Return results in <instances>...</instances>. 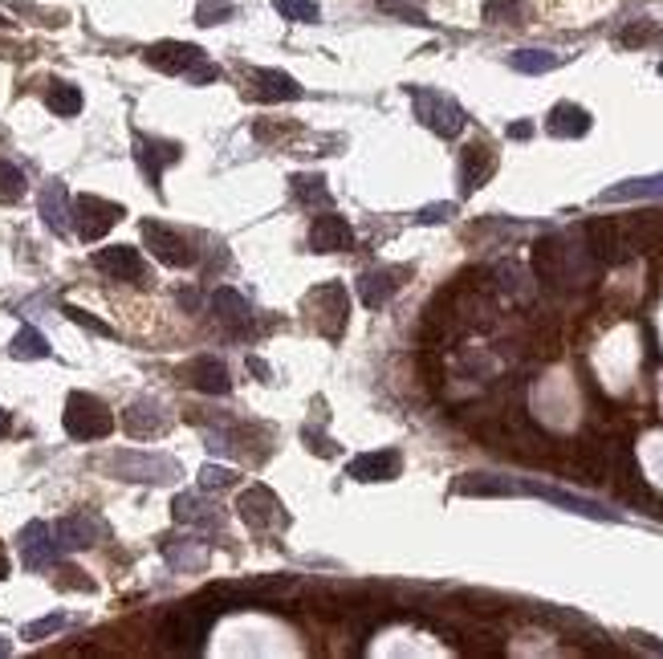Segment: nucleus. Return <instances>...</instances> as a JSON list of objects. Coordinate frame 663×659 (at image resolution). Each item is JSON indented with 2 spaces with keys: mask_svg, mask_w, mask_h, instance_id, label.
<instances>
[{
  "mask_svg": "<svg viewBox=\"0 0 663 659\" xmlns=\"http://www.w3.org/2000/svg\"><path fill=\"white\" fill-rule=\"evenodd\" d=\"M106 468L118 476V481H131V485H171L184 476L179 460L163 456V452H139V448H123V452H110Z\"/></svg>",
  "mask_w": 663,
  "mask_h": 659,
  "instance_id": "obj_1",
  "label": "nucleus"
},
{
  "mask_svg": "<svg viewBox=\"0 0 663 659\" xmlns=\"http://www.w3.org/2000/svg\"><path fill=\"white\" fill-rule=\"evenodd\" d=\"M407 94H411V102H415V118H419V123H424L432 135L456 139V135L464 131L468 114H464V106H460L456 98H448V94H440V90H428V86H407Z\"/></svg>",
  "mask_w": 663,
  "mask_h": 659,
  "instance_id": "obj_2",
  "label": "nucleus"
},
{
  "mask_svg": "<svg viewBox=\"0 0 663 659\" xmlns=\"http://www.w3.org/2000/svg\"><path fill=\"white\" fill-rule=\"evenodd\" d=\"M62 424H66V432L74 436V440H106L110 432H114V415H110V407L98 399V395H90V391H74L70 399H66V415H62Z\"/></svg>",
  "mask_w": 663,
  "mask_h": 659,
  "instance_id": "obj_3",
  "label": "nucleus"
},
{
  "mask_svg": "<svg viewBox=\"0 0 663 659\" xmlns=\"http://www.w3.org/2000/svg\"><path fill=\"white\" fill-rule=\"evenodd\" d=\"M509 497H533V501L558 505V509H566V513L590 517V521H619L615 509H602L598 501H590V497H582V493H570V489H558V485H541V481H509Z\"/></svg>",
  "mask_w": 663,
  "mask_h": 659,
  "instance_id": "obj_4",
  "label": "nucleus"
},
{
  "mask_svg": "<svg viewBox=\"0 0 663 659\" xmlns=\"http://www.w3.org/2000/svg\"><path fill=\"white\" fill-rule=\"evenodd\" d=\"M212 611H204L196 598L188 607H179V611H171L167 619H163V639H167V647H179V651H200L204 647V635H208V627H212Z\"/></svg>",
  "mask_w": 663,
  "mask_h": 659,
  "instance_id": "obj_5",
  "label": "nucleus"
},
{
  "mask_svg": "<svg viewBox=\"0 0 663 659\" xmlns=\"http://www.w3.org/2000/svg\"><path fill=\"white\" fill-rule=\"evenodd\" d=\"M143 241H147L151 257L163 261V265H171V269H192L200 261L188 236L167 228V224H159V220H143Z\"/></svg>",
  "mask_w": 663,
  "mask_h": 659,
  "instance_id": "obj_6",
  "label": "nucleus"
},
{
  "mask_svg": "<svg viewBox=\"0 0 663 659\" xmlns=\"http://www.w3.org/2000/svg\"><path fill=\"white\" fill-rule=\"evenodd\" d=\"M127 212H123V204H114V200H102V196H78L74 200V212H70V220H74V228H78V236L82 241H102V236L123 220Z\"/></svg>",
  "mask_w": 663,
  "mask_h": 659,
  "instance_id": "obj_7",
  "label": "nucleus"
},
{
  "mask_svg": "<svg viewBox=\"0 0 663 659\" xmlns=\"http://www.w3.org/2000/svg\"><path fill=\"white\" fill-rule=\"evenodd\" d=\"M143 62L159 74H175V78H188L196 66H204V49L192 41H155L147 45Z\"/></svg>",
  "mask_w": 663,
  "mask_h": 659,
  "instance_id": "obj_8",
  "label": "nucleus"
},
{
  "mask_svg": "<svg viewBox=\"0 0 663 659\" xmlns=\"http://www.w3.org/2000/svg\"><path fill=\"white\" fill-rule=\"evenodd\" d=\"M285 505L277 501V493L273 489H265V485H249L245 493H240V501H236V513H240V521H245L249 529H257V533H265V529H277L281 521H285V513H281Z\"/></svg>",
  "mask_w": 663,
  "mask_h": 659,
  "instance_id": "obj_9",
  "label": "nucleus"
},
{
  "mask_svg": "<svg viewBox=\"0 0 663 659\" xmlns=\"http://www.w3.org/2000/svg\"><path fill=\"white\" fill-rule=\"evenodd\" d=\"M17 542H21V562L29 570H49L57 558H62V550H57V542H53V525H45V521H29Z\"/></svg>",
  "mask_w": 663,
  "mask_h": 659,
  "instance_id": "obj_10",
  "label": "nucleus"
},
{
  "mask_svg": "<svg viewBox=\"0 0 663 659\" xmlns=\"http://www.w3.org/2000/svg\"><path fill=\"white\" fill-rule=\"evenodd\" d=\"M411 269L407 265H383V269H367L363 277H358V293H363V306L367 310H379V306H387L391 297L399 293V285H403V277H407Z\"/></svg>",
  "mask_w": 663,
  "mask_h": 659,
  "instance_id": "obj_11",
  "label": "nucleus"
},
{
  "mask_svg": "<svg viewBox=\"0 0 663 659\" xmlns=\"http://www.w3.org/2000/svg\"><path fill=\"white\" fill-rule=\"evenodd\" d=\"M310 249L314 253H346V249H354V228L346 224V216H334L330 208L322 216H314V224H310Z\"/></svg>",
  "mask_w": 663,
  "mask_h": 659,
  "instance_id": "obj_12",
  "label": "nucleus"
},
{
  "mask_svg": "<svg viewBox=\"0 0 663 659\" xmlns=\"http://www.w3.org/2000/svg\"><path fill=\"white\" fill-rule=\"evenodd\" d=\"M102 537V521L90 517V513H74V517H62L53 525V542L62 554H74V550H90Z\"/></svg>",
  "mask_w": 663,
  "mask_h": 659,
  "instance_id": "obj_13",
  "label": "nucleus"
},
{
  "mask_svg": "<svg viewBox=\"0 0 663 659\" xmlns=\"http://www.w3.org/2000/svg\"><path fill=\"white\" fill-rule=\"evenodd\" d=\"M94 269L106 273V277H114V281H135V285L147 277V265H143L139 249H131V245L98 249V253H94Z\"/></svg>",
  "mask_w": 663,
  "mask_h": 659,
  "instance_id": "obj_14",
  "label": "nucleus"
},
{
  "mask_svg": "<svg viewBox=\"0 0 663 659\" xmlns=\"http://www.w3.org/2000/svg\"><path fill=\"white\" fill-rule=\"evenodd\" d=\"M497 171V155L485 143H468L460 151V196H472L476 188L489 184V175Z\"/></svg>",
  "mask_w": 663,
  "mask_h": 659,
  "instance_id": "obj_15",
  "label": "nucleus"
},
{
  "mask_svg": "<svg viewBox=\"0 0 663 659\" xmlns=\"http://www.w3.org/2000/svg\"><path fill=\"white\" fill-rule=\"evenodd\" d=\"M403 468V456L383 448V452H363V456H354L346 464V476L350 481H363V485H375V481H395Z\"/></svg>",
  "mask_w": 663,
  "mask_h": 659,
  "instance_id": "obj_16",
  "label": "nucleus"
},
{
  "mask_svg": "<svg viewBox=\"0 0 663 659\" xmlns=\"http://www.w3.org/2000/svg\"><path fill=\"white\" fill-rule=\"evenodd\" d=\"M249 90L261 102H297L301 94H306L301 82L285 70H249Z\"/></svg>",
  "mask_w": 663,
  "mask_h": 659,
  "instance_id": "obj_17",
  "label": "nucleus"
},
{
  "mask_svg": "<svg viewBox=\"0 0 663 659\" xmlns=\"http://www.w3.org/2000/svg\"><path fill=\"white\" fill-rule=\"evenodd\" d=\"M179 155H184V147H179V143H163V139H147V135L135 139V159H139L143 175L151 179V188H159L163 167L179 163Z\"/></svg>",
  "mask_w": 663,
  "mask_h": 659,
  "instance_id": "obj_18",
  "label": "nucleus"
},
{
  "mask_svg": "<svg viewBox=\"0 0 663 659\" xmlns=\"http://www.w3.org/2000/svg\"><path fill=\"white\" fill-rule=\"evenodd\" d=\"M123 428H127L135 440L163 436V432H167V411H163L155 399H135V403L123 411Z\"/></svg>",
  "mask_w": 663,
  "mask_h": 659,
  "instance_id": "obj_19",
  "label": "nucleus"
},
{
  "mask_svg": "<svg viewBox=\"0 0 663 659\" xmlns=\"http://www.w3.org/2000/svg\"><path fill=\"white\" fill-rule=\"evenodd\" d=\"M37 208H41L45 228H53L57 236L70 232V212H74V204H70V192H66L62 179H49L45 192H41V200H37Z\"/></svg>",
  "mask_w": 663,
  "mask_h": 659,
  "instance_id": "obj_20",
  "label": "nucleus"
},
{
  "mask_svg": "<svg viewBox=\"0 0 663 659\" xmlns=\"http://www.w3.org/2000/svg\"><path fill=\"white\" fill-rule=\"evenodd\" d=\"M631 200H663V171L659 175H635L623 184L598 192V204H631Z\"/></svg>",
  "mask_w": 663,
  "mask_h": 659,
  "instance_id": "obj_21",
  "label": "nucleus"
},
{
  "mask_svg": "<svg viewBox=\"0 0 663 659\" xmlns=\"http://www.w3.org/2000/svg\"><path fill=\"white\" fill-rule=\"evenodd\" d=\"M590 127H594V118H590V110L578 106V102H558V106L550 110V118H546V131H550L554 139H582Z\"/></svg>",
  "mask_w": 663,
  "mask_h": 659,
  "instance_id": "obj_22",
  "label": "nucleus"
},
{
  "mask_svg": "<svg viewBox=\"0 0 663 659\" xmlns=\"http://www.w3.org/2000/svg\"><path fill=\"white\" fill-rule=\"evenodd\" d=\"M188 383H192L196 391H204V395H228V391H232L228 367L220 363V358H212V354H204V358H196V363H188Z\"/></svg>",
  "mask_w": 663,
  "mask_h": 659,
  "instance_id": "obj_23",
  "label": "nucleus"
},
{
  "mask_svg": "<svg viewBox=\"0 0 663 659\" xmlns=\"http://www.w3.org/2000/svg\"><path fill=\"white\" fill-rule=\"evenodd\" d=\"M586 241H590V253L598 257V261H623L627 253V245H623V232H619V224H611V220H590L586 224Z\"/></svg>",
  "mask_w": 663,
  "mask_h": 659,
  "instance_id": "obj_24",
  "label": "nucleus"
},
{
  "mask_svg": "<svg viewBox=\"0 0 663 659\" xmlns=\"http://www.w3.org/2000/svg\"><path fill=\"white\" fill-rule=\"evenodd\" d=\"M212 314L228 326V330H240V326H249L253 322V306H249V297H240L236 289H228V285H220L216 293H212Z\"/></svg>",
  "mask_w": 663,
  "mask_h": 659,
  "instance_id": "obj_25",
  "label": "nucleus"
},
{
  "mask_svg": "<svg viewBox=\"0 0 663 659\" xmlns=\"http://www.w3.org/2000/svg\"><path fill=\"white\" fill-rule=\"evenodd\" d=\"M171 517L179 521V525H204V529H220V509H212L204 497H196V493H179L175 501H171Z\"/></svg>",
  "mask_w": 663,
  "mask_h": 659,
  "instance_id": "obj_26",
  "label": "nucleus"
},
{
  "mask_svg": "<svg viewBox=\"0 0 663 659\" xmlns=\"http://www.w3.org/2000/svg\"><path fill=\"white\" fill-rule=\"evenodd\" d=\"M533 269H537V277L546 285H562L566 281V245L558 241V236H550V241H541L533 249Z\"/></svg>",
  "mask_w": 663,
  "mask_h": 659,
  "instance_id": "obj_27",
  "label": "nucleus"
},
{
  "mask_svg": "<svg viewBox=\"0 0 663 659\" xmlns=\"http://www.w3.org/2000/svg\"><path fill=\"white\" fill-rule=\"evenodd\" d=\"M289 192H293V200L297 204H306V208H330L334 204V196H330V188H326V179L322 175H293L289 179Z\"/></svg>",
  "mask_w": 663,
  "mask_h": 659,
  "instance_id": "obj_28",
  "label": "nucleus"
},
{
  "mask_svg": "<svg viewBox=\"0 0 663 659\" xmlns=\"http://www.w3.org/2000/svg\"><path fill=\"white\" fill-rule=\"evenodd\" d=\"M509 66L517 74H550L562 66V57L550 49H517V53H509Z\"/></svg>",
  "mask_w": 663,
  "mask_h": 659,
  "instance_id": "obj_29",
  "label": "nucleus"
},
{
  "mask_svg": "<svg viewBox=\"0 0 663 659\" xmlns=\"http://www.w3.org/2000/svg\"><path fill=\"white\" fill-rule=\"evenodd\" d=\"M9 354L17 358V363H33V358H49V342H45V334H41V330L21 326V330H17V338L9 342Z\"/></svg>",
  "mask_w": 663,
  "mask_h": 659,
  "instance_id": "obj_30",
  "label": "nucleus"
},
{
  "mask_svg": "<svg viewBox=\"0 0 663 659\" xmlns=\"http://www.w3.org/2000/svg\"><path fill=\"white\" fill-rule=\"evenodd\" d=\"M480 13L489 25H521L529 17V0H485Z\"/></svg>",
  "mask_w": 663,
  "mask_h": 659,
  "instance_id": "obj_31",
  "label": "nucleus"
},
{
  "mask_svg": "<svg viewBox=\"0 0 663 659\" xmlns=\"http://www.w3.org/2000/svg\"><path fill=\"white\" fill-rule=\"evenodd\" d=\"M45 106H49L53 114H62V118H74V114L82 110V90L70 86V82H53L49 94H45Z\"/></svg>",
  "mask_w": 663,
  "mask_h": 659,
  "instance_id": "obj_32",
  "label": "nucleus"
},
{
  "mask_svg": "<svg viewBox=\"0 0 663 659\" xmlns=\"http://www.w3.org/2000/svg\"><path fill=\"white\" fill-rule=\"evenodd\" d=\"M25 192H29L25 171L9 159H0V204H17V200H25Z\"/></svg>",
  "mask_w": 663,
  "mask_h": 659,
  "instance_id": "obj_33",
  "label": "nucleus"
},
{
  "mask_svg": "<svg viewBox=\"0 0 663 659\" xmlns=\"http://www.w3.org/2000/svg\"><path fill=\"white\" fill-rule=\"evenodd\" d=\"M273 9L293 25H318L322 21L318 0H273Z\"/></svg>",
  "mask_w": 663,
  "mask_h": 659,
  "instance_id": "obj_34",
  "label": "nucleus"
},
{
  "mask_svg": "<svg viewBox=\"0 0 663 659\" xmlns=\"http://www.w3.org/2000/svg\"><path fill=\"white\" fill-rule=\"evenodd\" d=\"M70 627V615H45V619H33V623H25L21 627V639H29V643H41V639H49V635H57V631H66Z\"/></svg>",
  "mask_w": 663,
  "mask_h": 659,
  "instance_id": "obj_35",
  "label": "nucleus"
},
{
  "mask_svg": "<svg viewBox=\"0 0 663 659\" xmlns=\"http://www.w3.org/2000/svg\"><path fill=\"white\" fill-rule=\"evenodd\" d=\"M232 13H236V5H232V0H200V5H196V25L212 29V25H224V21H232Z\"/></svg>",
  "mask_w": 663,
  "mask_h": 659,
  "instance_id": "obj_36",
  "label": "nucleus"
},
{
  "mask_svg": "<svg viewBox=\"0 0 663 659\" xmlns=\"http://www.w3.org/2000/svg\"><path fill=\"white\" fill-rule=\"evenodd\" d=\"M236 485V472L228 468V464H204L200 468V489L204 493H224V489H232Z\"/></svg>",
  "mask_w": 663,
  "mask_h": 659,
  "instance_id": "obj_37",
  "label": "nucleus"
},
{
  "mask_svg": "<svg viewBox=\"0 0 663 659\" xmlns=\"http://www.w3.org/2000/svg\"><path fill=\"white\" fill-rule=\"evenodd\" d=\"M163 554H167V562H171L175 570H204V562H208V550H204V546L188 550V542H184V550L167 542V546H163Z\"/></svg>",
  "mask_w": 663,
  "mask_h": 659,
  "instance_id": "obj_38",
  "label": "nucleus"
},
{
  "mask_svg": "<svg viewBox=\"0 0 663 659\" xmlns=\"http://www.w3.org/2000/svg\"><path fill=\"white\" fill-rule=\"evenodd\" d=\"M66 318H70V322H78V326H86L90 334H102V338H110V334H114L106 322H98L94 314H86V310H78V306H66Z\"/></svg>",
  "mask_w": 663,
  "mask_h": 659,
  "instance_id": "obj_39",
  "label": "nucleus"
},
{
  "mask_svg": "<svg viewBox=\"0 0 663 659\" xmlns=\"http://www.w3.org/2000/svg\"><path fill=\"white\" fill-rule=\"evenodd\" d=\"M448 216H456V204H428L415 212V224H444Z\"/></svg>",
  "mask_w": 663,
  "mask_h": 659,
  "instance_id": "obj_40",
  "label": "nucleus"
},
{
  "mask_svg": "<svg viewBox=\"0 0 663 659\" xmlns=\"http://www.w3.org/2000/svg\"><path fill=\"white\" fill-rule=\"evenodd\" d=\"M651 37H659V29L655 25H631V29H623V45H647Z\"/></svg>",
  "mask_w": 663,
  "mask_h": 659,
  "instance_id": "obj_41",
  "label": "nucleus"
},
{
  "mask_svg": "<svg viewBox=\"0 0 663 659\" xmlns=\"http://www.w3.org/2000/svg\"><path fill=\"white\" fill-rule=\"evenodd\" d=\"M301 436H306V448H310V452H318V456H334V452H338V448H334V444H330L326 436H318L314 428H306V432H301Z\"/></svg>",
  "mask_w": 663,
  "mask_h": 659,
  "instance_id": "obj_42",
  "label": "nucleus"
},
{
  "mask_svg": "<svg viewBox=\"0 0 663 659\" xmlns=\"http://www.w3.org/2000/svg\"><path fill=\"white\" fill-rule=\"evenodd\" d=\"M529 135H533L529 123H513V127H509V139H529Z\"/></svg>",
  "mask_w": 663,
  "mask_h": 659,
  "instance_id": "obj_43",
  "label": "nucleus"
},
{
  "mask_svg": "<svg viewBox=\"0 0 663 659\" xmlns=\"http://www.w3.org/2000/svg\"><path fill=\"white\" fill-rule=\"evenodd\" d=\"M639 647H647V651H659V655H663V643H655V639H647V635H639Z\"/></svg>",
  "mask_w": 663,
  "mask_h": 659,
  "instance_id": "obj_44",
  "label": "nucleus"
},
{
  "mask_svg": "<svg viewBox=\"0 0 663 659\" xmlns=\"http://www.w3.org/2000/svg\"><path fill=\"white\" fill-rule=\"evenodd\" d=\"M5 578H9V558L0 554V582H5Z\"/></svg>",
  "mask_w": 663,
  "mask_h": 659,
  "instance_id": "obj_45",
  "label": "nucleus"
},
{
  "mask_svg": "<svg viewBox=\"0 0 663 659\" xmlns=\"http://www.w3.org/2000/svg\"><path fill=\"white\" fill-rule=\"evenodd\" d=\"M9 651H13V643H9L5 635H0V655H9Z\"/></svg>",
  "mask_w": 663,
  "mask_h": 659,
  "instance_id": "obj_46",
  "label": "nucleus"
},
{
  "mask_svg": "<svg viewBox=\"0 0 663 659\" xmlns=\"http://www.w3.org/2000/svg\"><path fill=\"white\" fill-rule=\"evenodd\" d=\"M5 432H9V415H5V411H0V436H5Z\"/></svg>",
  "mask_w": 663,
  "mask_h": 659,
  "instance_id": "obj_47",
  "label": "nucleus"
},
{
  "mask_svg": "<svg viewBox=\"0 0 663 659\" xmlns=\"http://www.w3.org/2000/svg\"><path fill=\"white\" fill-rule=\"evenodd\" d=\"M5 25H9V21H5V17H0V29H5Z\"/></svg>",
  "mask_w": 663,
  "mask_h": 659,
  "instance_id": "obj_48",
  "label": "nucleus"
},
{
  "mask_svg": "<svg viewBox=\"0 0 663 659\" xmlns=\"http://www.w3.org/2000/svg\"><path fill=\"white\" fill-rule=\"evenodd\" d=\"M659 74H663V62H659Z\"/></svg>",
  "mask_w": 663,
  "mask_h": 659,
  "instance_id": "obj_49",
  "label": "nucleus"
}]
</instances>
